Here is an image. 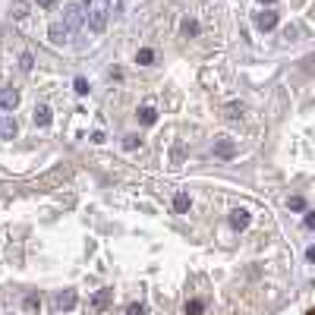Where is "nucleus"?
<instances>
[{"label": "nucleus", "mask_w": 315, "mask_h": 315, "mask_svg": "<svg viewBox=\"0 0 315 315\" xmlns=\"http://www.w3.org/2000/svg\"><path fill=\"white\" fill-rule=\"evenodd\" d=\"M63 13H66V16H63L66 28H69V32H76V28L82 25V19H85V4H82V0H79V4H69Z\"/></svg>", "instance_id": "obj_1"}, {"label": "nucleus", "mask_w": 315, "mask_h": 315, "mask_svg": "<svg viewBox=\"0 0 315 315\" xmlns=\"http://www.w3.org/2000/svg\"><path fill=\"white\" fill-rule=\"evenodd\" d=\"M278 13L274 10H262V13H255V16H252V22H255V28H259V32H271V28H274L278 25Z\"/></svg>", "instance_id": "obj_2"}, {"label": "nucleus", "mask_w": 315, "mask_h": 315, "mask_svg": "<svg viewBox=\"0 0 315 315\" xmlns=\"http://www.w3.org/2000/svg\"><path fill=\"white\" fill-rule=\"evenodd\" d=\"M16 133H19V123H16V117H10V113H4V117H0V142H10V139H16Z\"/></svg>", "instance_id": "obj_3"}, {"label": "nucleus", "mask_w": 315, "mask_h": 315, "mask_svg": "<svg viewBox=\"0 0 315 315\" xmlns=\"http://www.w3.org/2000/svg\"><path fill=\"white\" fill-rule=\"evenodd\" d=\"M89 28H92V35H101L107 28V10H92L89 13Z\"/></svg>", "instance_id": "obj_4"}, {"label": "nucleus", "mask_w": 315, "mask_h": 315, "mask_svg": "<svg viewBox=\"0 0 315 315\" xmlns=\"http://www.w3.org/2000/svg\"><path fill=\"white\" fill-rule=\"evenodd\" d=\"M69 35H73V32L66 28V22H54V25L48 28V38L54 41V45H60V41H66Z\"/></svg>", "instance_id": "obj_5"}, {"label": "nucleus", "mask_w": 315, "mask_h": 315, "mask_svg": "<svg viewBox=\"0 0 315 315\" xmlns=\"http://www.w3.org/2000/svg\"><path fill=\"white\" fill-rule=\"evenodd\" d=\"M214 154H218V158H233L237 154L233 139H218V142H214Z\"/></svg>", "instance_id": "obj_6"}, {"label": "nucleus", "mask_w": 315, "mask_h": 315, "mask_svg": "<svg viewBox=\"0 0 315 315\" xmlns=\"http://www.w3.org/2000/svg\"><path fill=\"white\" fill-rule=\"evenodd\" d=\"M51 120H54V117H51V107L38 104V107L32 110V123H35V126H51Z\"/></svg>", "instance_id": "obj_7"}, {"label": "nucleus", "mask_w": 315, "mask_h": 315, "mask_svg": "<svg viewBox=\"0 0 315 315\" xmlns=\"http://www.w3.org/2000/svg\"><path fill=\"white\" fill-rule=\"evenodd\" d=\"M16 104H19V92L16 89L0 92V107H4V110H16Z\"/></svg>", "instance_id": "obj_8"}, {"label": "nucleus", "mask_w": 315, "mask_h": 315, "mask_svg": "<svg viewBox=\"0 0 315 315\" xmlns=\"http://www.w3.org/2000/svg\"><path fill=\"white\" fill-rule=\"evenodd\" d=\"M180 32H183L186 38H195V35H199V19H192V16H183V22H180Z\"/></svg>", "instance_id": "obj_9"}, {"label": "nucleus", "mask_w": 315, "mask_h": 315, "mask_svg": "<svg viewBox=\"0 0 315 315\" xmlns=\"http://www.w3.org/2000/svg\"><path fill=\"white\" fill-rule=\"evenodd\" d=\"M230 224L237 227V230H243V227L249 224V211H246V208H237V211L230 214Z\"/></svg>", "instance_id": "obj_10"}, {"label": "nucleus", "mask_w": 315, "mask_h": 315, "mask_svg": "<svg viewBox=\"0 0 315 315\" xmlns=\"http://www.w3.org/2000/svg\"><path fill=\"white\" fill-rule=\"evenodd\" d=\"M139 120L145 123V126H151V123L158 120V110H154V107H142V110H139Z\"/></svg>", "instance_id": "obj_11"}, {"label": "nucleus", "mask_w": 315, "mask_h": 315, "mask_svg": "<svg viewBox=\"0 0 315 315\" xmlns=\"http://www.w3.org/2000/svg\"><path fill=\"white\" fill-rule=\"evenodd\" d=\"M151 60H154V51H151V48H142V51L136 54V63H142V66H148Z\"/></svg>", "instance_id": "obj_12"}, {"label": "nucleus", "mask_w": 315, "mask_h": 315, "mask_svg": "<svg viewBox=\"0 0 315 315\" xmlns=\"http://www.w3.org/2000/svg\"><path fill=\"white\" fill-rule=\"evenodd\" d=\"M13 16H16V19L28 16V4H25V0H16V4H13Z\"/></svg>", "instance_id": "obj_13"}, {"label": "nucleus", "mask_w": 315, "mask_h": 315, "mask_svg": "<svg viewBox=\"0 0 315 315\" xmlns=\"http://www.w3.org/2000/svg\"><path fill=\"white\" fill-rule=\"evenodd\" d=\"M32 66H35V57L32 54H22L19 57V69H22V73H32Z\"/></svg>", "instance_id": "obj_14"}, {"label": "nucleus", "mask_w": 315, "mask_h": 315, "mask_svg": "<svg viewBox=\"0 0 315 315\" xmlns=\"http://www.w3.org/2000/svg\"><path fill=\"white\" fill-rule=\"evenodd\" d=\"M174 208H177V211H186V208H189V195H186V192H180V195L174 199Z\"/></svg>", "instance_id": "obj_15"}, {"label": "nucleus", "mask_w": 315, "mask_h": 315, "mask_svg": "<svg viewBox=\"0 0 315 315\" xmlns=\"http://www.w3.org/2000/svg\"><path fill=\"white\" fill-rule=\"evenodd\" d=\"M107 13H123V0H104Z\"/></svg>", "instance_id": "obj_16"}, {"label": "nucleus", "mask_w": 315, "mask_h": 315, "mask_svg": "<svg viewBox=\"0 0 315 315\" xmlns=\"http://www.w3.org/2000/svg\"><path fill=\"white\" fill-rule=\"evenodd\" d=\"M73 89H76V95H89V82H85V79L79 76V79L73 82Z\"/></svg>", "instance_id": "obj_17"}, {"label": "nucleus", "mask_w": 315, "mask_h": 315, "mask_svg": "<svg viewBox=\"0 0 315 315\" xmlns=\"http://www.w3.org/2000/svg\"><path fill=\"white\" fill-rule=\"evenodd\" d=\"M227 117H230V120L243 117V107H240V104H227Z\"/></svg>", "instance_id": "obj_18"}, {"label": "nucleus", "mask_w": 315, "mask_h": 315, "mask_svg": "<svg viewBox=\"0 0 315 315\" xmlns=\"http://www.w3.org/2000/svg\"><path fill=\"white\" fill-rule=\"evenodd\" d=\"M123 148H130V151L139 148V136H126V139H123Z\"/></svg>", "instance_id": "obj_19"}, {"label": "nucleus", "mask_w": 315, "mask_h": 315, "mask_svg": "<svg viewBox=\"0 0 315 315\" xmlns=\"http://www.w3.org/2000/svg\"><path fill=\"white\" fill-rule=\"evenodd\" d=\"M290 208H293V211H303V208H306V202H303L299 195H293V199H290Z\"/></svg>", "instance_id": "obj_20"}, {"label": "nucleus", "mask_w": 315, "mask_h": 315, "mask_svg": "<svg viewBox=\"0 0 315 315\" xmlns=\"http://www.w3.org/2000/svg\"><path fill=\"white\" fill-rule=\"evenodd\" d=\"M170 161H174V164H180V161H183V148H180V145H177L174 151H170Z\"/></svg>", "instance_id": "obj_21"}, {"label": "nucleus", "mask_w": 315, "mask_h": 315, "mask_svg": "<svg viewBox=\"0 0 315 315\" xmlns=\"http://www.w3.org/2000/svg\"><path fill=\"white\" fill-rule=\"evenodd\" d=\"M35 4H38L41 10H54V7H57V0H35Z\"/></svg>", "instance_id": "obj_22"}, {"label": "nucleus", "mask_w": 315, "mask_h": 315, "mask_svg": "<svg viewBox=\"0 0 315 315\" xmlns=\"http://www.w3.org/2000/svg\"><path fill=\"white\" fill-rule=\"evenodd\" d=\"M284 38H290V41H293V38H296V28H293V25H287V28H284Z\"/></svg>", "instance_id": "obj_23"}, {"label": "nucleus", "mask_w": 315, "mask_h": 315, "mask_svg": "<svg viewBox=\"0 0 315 315\" xmlns=\"http://www.w3.org/2000/svg\"><path fill=\"white\" fill-rule=\"evenodd\" d=\"M306 227H315V211H312V214H306Z\"/></svg>", "instance_id": "obj_24"}, {"label": "nucleus", "mask_w": 315, "mask_h": 315, "mask_svg": "<svg viewBox=\"0 0 315 315\" xmlns=\"http://www.w3.org/2000/svg\"><path fill=\"white\" fill-rule=\"evenodd\" d=\"M306 255H309V262H315V246H312V249H309Z\"/></svg>", "instance_id": "obj_25"}, {"label": "nucleus", "mask_w": 315, "mask_h": 315, "mask_svg": "<svg viewBox=\"0 0 315 315\" xmlns=\"http://www.w3.org/2000/svg\"><path fill=\"white\" fill-rule=\"evenodd\" d=\"M259 4H265V7H271V4H278V0H259Z\"/></svg>", "instance_id": "obj_26"}, {"label": "nucleus", "mask_w": 315, "mask_h": 315, "mask_svg": "<svg viewBox=\"0 0 315 315\" xmlns=\"http://www.w3.org/2000/svg\"><path fill=\"white\" fill-rule=\"evenodd\" d=\"M82 4H85V7H89V4H92V0H82Z\"/></svg>", "instance_id": "obj_27"}, {"label": "nucleus", "mask_w": 315, "mask_h": 315, "mask_svg": "<svg viewBox=\"0 0 315 315\" xmlns=\"http://www.w3.org/2000/svg\"><path fill=\"white\" fill-rule=\"evenodd\" d=\"M309 315H315V309H312V312H309Z\"/></svg>", "instance_id": "obj_28"}]
</instances>
